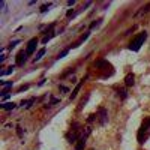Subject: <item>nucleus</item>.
I'll use <instances>...</instances> for the list:
<instances>
[{
	"instance_id": "1",
	"label": "nucleus",
	"mask_w": 150,
	"mask_h": 150,
	"mask_svg": "<svg viewBox=\"0 0 150 150\" xmlns=\"http://www.w3.org/2000/svg\"><path fill=\"white\" fill-rule=\"evenodd\" d=\"M149 137H150V117L143 120L141 126L138 129V134H137V140H138L140 144H144L149 140Z\"/></svg>"
},
{
	"instance_id": "2",
	"label": "nucleus",
	"mask_w": 150,
	"mask_h": 150,
	"mask_svg": "<svg viewBox=\"0 0 150 150\" xmlns=\"http://www.w3.org/2000/svg\"><path fill=\"white\" fill-rule=\"evenodd\" d=\"M147 39V32H141V33H138L134 39L131 41V44H129V50L131 51H140V48H141V45L144 44V41Z\"/></svg>"
},
{
	"instance_id": "3",
	"label": "nucleus",
	"mask_w": 150,
	"mask_h": 150,
	"mask_svg": "<svg viewBox=\"0 0 150 150\" xmlns=\"http://www.w3.org/2000/svg\"><path fill=\"white\" fill-rule=\"evenodd\" d=\"M98 122H99L101 126H105V125L108 123V111L102 107L98 110Z\"/></svg>"
},
{
	"instance_id": "4",
	"label": "nucleus",
	"mask_w": 150,
	"mask_h": 150,
	"mask_svg": "<svg viewBox=\"0 0 150 150\" xmlns=\"http://www.w3.org/2000/svg\"><path fill=\"white\" fill-rule=\"evenodd\" d=\"M66 138H68V141L69 143H77L80 138H81V135H80V131H69L68 134H66Z\"/></svg>"
},
{
	"instance_id": "5",
	"label": "nucleus",
	"mask_w": 150,
	"mask_h": 150,
	"mask_svg": "<svg viewBox=\"0 0 150 150\" xmlns=\"http://www.w3.org/2000/svg\"><path fill=\"white\" fill-rule=\"evenodd\" d=\"M149 12H150V3H146L144 6H141L138 11L135 12V15H134V17H135V18H141V17L147 15Z\"/></svg>"
},
{
	"instance_id": "6",
	"label": "nucleus",
	"mask_w": 150,
	"mask_h": 150,
	"mask_svg": "<svg viewBox=\"0 0 150 150\" xmlns=\"http://www.w3.org/2000/svg\"><path fill=\"white\" fill-rule=\"evenodd\" d=\"M26 60H27V53L26 51H20L17 54V59H15V65L17 66H23L24 63H26Z\"/></svg>"
},
{
	"instance_id": "7",
	"label": "nucleus",
	"mask_w": 150,
	"mask_h": 150,
	"mask_svg": "<svg viewBox=\"0 0 150 150\" xmlns=\"http://www.w3.org/2000/svg\"><path fill=\"white\" fill-rule=\"evenodd\" d=\"M36 45H38V39H36V38H33V39H30V41H29V44H27V50H26L27 56L33 54V51L36 50Z\"/></svg>"
},
{
	"instance_id": "8",
	"label": "nucleus",
	"mask_w": 150,
	"mask_h": 150,
	"mask_svg": "<svg viewBox=\"0 0 150 150\" xmlns=\"http://www.w3.org/2000/svg\"><path fill=\"white\" fill-rule=\"evenodd\" d=\"M84 80H87V77L86 78H83L77 86H75V89H74V92L71 93V96H69V99H71V101H72V99H75V98H77V95H78V92H80V89H81V86H83V83H84Z\"/></svg>"
},
{
	"instance_id": "9",
	"label": "nucleus",
	"mask_w": 150,
	"mask_h": 150,
	"mask_svg": "<svg viewBox=\"0 0 150 150\" xmlns=\"http://www.w3.org/2000/svg\"><path fill=\"white\" fill-rule=\"evenodd\" d=\"M125 84H126L128 87H132V86L135 84V75H134L132 72H129L126 77H125Z\"/></svg>"
},
{
	"instance_id": "10",
	"label": "nucleus",
	"mask_w": 150,
	"mask_h": 150,
	"mask_svg": "<svg viewBox=\"0 0 150 150\" xmlns=\"http://www.w3.org/2000/svg\"><path fill=\"white\" fill-rule=\"evenodd\" d=\"M17 104L14 102H3V104H0V108L5 110V111H11V110H15Z\"/></svg>"
},
{
	"instance_id": "11",
	"label": "nucleus",
	"mask_w": 150,
	"mask_h": 150,
	"mask_svg": "<svg viewBox=\"0 0 150 150\" xmlns=\"http://www.w3.org/2000/svg\"><path fill=\"white\" fill-rule=\"evenodd\" d=\"M35 102H36V99H35V98H30V99H26V101H21L20 105H21L23 108H30L32 104H35Z\"/></svg>"
},
{
	"instance_id": "12",
	"label": "nucleus",
	"mask_w": 150,
	"mask_h": 150,
	"mask_svg": "<svg viewBox=\"0 0 150 150\" xmlns=\"http://www.w3.org/2000/svg\"><path fill=\"white\" fill-rule=\"evenodd\" d=\"M84 147H86V138H80L75 143V150H84Z\"/></svg>"
},
{
	"instance_id": "13",
	"label": "nucleus",
	"mask_w": 150,
	"mask_h": 150,
	"mask_svg": "<svg viewBox=\"0 0 150 150\" xmlns=\"http://www.w3.org/2000/svg\"><path fill=\"white\" fill-rule=\"evenodd\" d=\"M95 66L96 68H111V65L108 63L107 60H98L96 63H95Z\"/></svg>"
},
{
	"instance_id": "14",
	"label": "nucleus",
	"mask_w": 150,
	"mask_h": 150,
	"mask_svg": "<svg viewBox=\"0 0 150 150\" xmlns=\"http://www.w3.org/2000/svg\"><path fill=\"white\" fill-rule=\"evenodd\" d=\"M45 53H47V50H45V48H41V50H39V51H38V54H36V57L33 59V62H35V63H36V62H39V60H41V59L44 57V54H45Z\"/></svg>"
},
{
	"instance_id": "15",
	"label": "nucleus",
	"mask_w": 150,
	"mask_h": 150,
	"mask_svg": "<svg viewBox=\"0 0 150 150\" xmlns=\"http://www.w3.org/2000/svg\"><path fill=\"white\" fill-rule=\"evenodd\" d=\"M89 35H90L89 32H87V33H84V35L80 38V41H78V42H75V44L72 45V48H77V47H80V44H81V42H84V41L87 39V38H89Z\"/></svg>"
},
{
	"instance_id": "16",
	"label": "nucleus",
	"mask_w": 150,
	"mask_h": 150,
	"mask_svg": "<svg viewBox=\"0 0 150 150\" xmlns=\"http://www.w3.org/2000/svg\"><path fill=\"white\" fill-rule=\"evenodd\" d=\"M117 95H119V98H120V99H123V101L128 98V92L125 90V89H119V90H117Z\"/></svg>"
},
{
	"instance_id": "17",
	"label": "nucleus",
	"mask_w": 150,
	"mask_h": 150,
	"mask_svg": "<svg viewBox=\"0 0 150 150\" xmlns=\"http://www.w3.org/2000/svg\"><path fill=\"white\" fill-rule=\"evenodd\" d=\"M14 71H15V66L12 65V66H9V68H8V71H2V72H0V75H2V77H5V75H11Z\"/></svg>"
},
{
	"instance_id": "18",
	"label": "nucleus",
	"mask_w": 150,
	"mask_h": 150,
	"mask_svg": "<svg viewBox=\"0 0 150 150\" xmlns=\"http://www.w3.org/2000/svg\"><path fill=\"white\" fill-rule=\"evenodd\" d=\"M54 36H56V32H53L51 35H45V36L42 38V41H41V42H42V44H47V42L51 39V38H54Z\"/></svg>"
},
{
	"instance_id": "19",
	"label": "nucleus",
	"mask_w": 150,
	"mask_h": 150,
	"mask_svg": "<svg viewBox=\"0 0 150 150\" xmlns=\"http://www.w3.org/2000/svg\"><path fill=\"white\" fill-rule=\"evenodd\" d=\"M0 86L5 87V89H12V86H14V84H12L11 81H0Z\"/></svg>"
},
{
	"instance_id": "20",
	"label": "nucleus",
	"mask_w": 150,
	"mask_h": 150,
	"mask_svg": "<svg viewBox=\"0 0 150 150\" xmlns=\"http://www.w3.org/2000/svg\"><path fill=\"white\" fill-rule=\"evenodd\" d=\"M90 134H92V128H90V126H87V128H86V131H84V132H83V135H81V138H87V137H89Z\"/></svg>"
},
{
	"instance_id": "21",
	"label": "nucleus",
	"mask_w": 150,
	"mask_h": 150,
	"mask_svg": "<svg viewBox=\"0 0 150 150\" xmlns=\"http://www.w3.org/2000/svg\"><path fill=\"white\" fill-rule=\"evenodd\" d=\"M51 6H53V3H45L44 6H41V14H45V12L51 8Z\"/></svg>"
},
{
	"instance_id": "22",
	"label": "nucleus",
	"mask_w": 150,
	"mask_h": 150,
	"mask_svg": "<svg viewBox=\"0 0 150 150\" xmlns=\"http://www.w3.org/2000/svg\"><path fill=\"white\" fill-rule=\"evenodd\" d=\"M101 21H102V20H96V21H93V23L90 24V29H92V30H93V29H96V27L99 26V24H101Z\"/></svg>"
},
{
	"instance_id": "23",
	"label": "nucleus",
	"mask_w": 150,
	"mask_h": 150,
	"mask_svg": "<svg viewBox=\"0 0 150 150\" xmlns=\"http://www.w3.org/2000/svg\"><path fill=\"white\" fill-rule=\"evenodd\" d=\"M98 119V114H90L89 117H87V123H92V122H95Z\"/></svg>"
},
{
	"instance_id": "24",
	"label": "nucleus",
	"mask_w": 150,
	"mask_h": 150,
	"mask_svg": "<svg viewBox=\"0 0 150 150\" xmlns=\"http://www.w3.org/2000/svg\"><path fill=\"white\" fill-rule=\"evenodd\" d=\"M27 89H29V84H23V86H20V87H18V90H17V92H18V93H21V92L27 90Z\"/></svg>"
},
{
	"instance_id": "25",
	"label": "nucleus",
	"mask_w": 150,
	"mask_h": 150,
	"mask_svg": "<svg viewBox=\"0 0 150 150\" xmlns=\"http://www.w3.org/2000/svg\"><path fill=\"white\" fill-rule=\"evenodd\" d=\"M87 99H89V95H87V96H86V98L83 99V101L80 102V107H78V111H81V110H83V107H84V104L87 102Z\"/></svg>"
},
{
	"instance_id": "26",
	"label": "nucleus",
	"mask_w": 150,
	"mask_h": 150,
	"mask_svg": "<svg viewBox=\"0 0 150 150\" xmlns=\"http://www.w3.org/2000/svg\"><path fill=\"white\" fill-rule=\"evenodd\" d=\"M17 44H20V39H15V41L9 42V47H8V48H9V50H12V48H14V47H15Z\"/></svg>"
},
{
	"instance_id": "27",
	"label": "nucleus",
	"mask_w": 150,
	"mask_h": 150,
	"mask_svg": "<svg viewBox=\"0 0 150 150\" xmlns=\"http://www.w3.org/2000/svg\"><path fill=\"white\" fill-rule=\"evenodd\" d=\"M68 53H69V48H68V50H63V51H62V53H60V54L57 56V59H63V57H65V56H66Z\"/></svg>"
},
{
	"instance_id": "28",
	"label": "nucleus",
	"mask_w": 150,
	"mask_h": 150,
	"mask_svg": "<svg viewBox=\"0 0 150 150\" xmlns=\"http://www.w3.org/2000/svg\"><path fill=\"white\" fill-rule=\"evenodd\" d=\"M17 134H18V137H20V138H23V135H24V129L23 128H17Z\"/></svg>"
},
{
	"instance_id": "29",
	"label": "nucleus",
	"mask_w": 150,
	"mask_h": 150,
	"mask_svg": "<svg viewBox=\"0 0 150 150\" xmlns=\"http://www.w3.org/2000/svg\"><path fill=\"white\" fill-rule=\"evenodd\" d=\"M59 90H60L62 93H68V92H69V89H68V87H65V86H59Z\"/></svg>"
},
{
	"instance_id": "30",
	"label": "nucleus",
	"mask_w": 150,
	"mask_h": 150,
	"mask_svg": "<svg viewBox=\"0 0 150 150\" xmlns=\"http://www.w3.org/2000/svg\"><path fill=\"white\" fill-rule=\"evenodd\" d=\"M74 15H75V11H74V9H69V11L66 12V17H68V18H71V17H74Z\"/></svg>"
},
{
	"instance_id": "31",
	"label": "nucleus",
	"mask_w": 150,
	"mask_h": 150,
	"mask_svg": "<svg viewBox=\"0 0 150 150\" xmlns=\"http://www.w3.org/2000/svg\"><path fill=\"white\" fill-rule=\"evenodd\" d=\"M53 29H54V24H50V26H48V27L45 29V32H44V33H48V32H51ZM51 33H53V32H51Z\"/></svg>"
},
{
	"instance_id": "32",
	"label": "nucleus",
	"mask_w": 150,
	"mask_h": 150,
	"mask_svg": "<svg viewBox=\"0 0 150 150\" xmlns=\"http://www.w3.org/2000/svg\"><path fill=\"white\" fill-rule=\"evenodd\" d=\"M66 5H68V6H74V5H75V0H68Z\"/></svg>"
},
{
	"instance_id": "33",
	"label": "nucleus",
	"mask_w": 150,
	"mask_h": 150,
	"mask_svg": "<svg viewBox=\"0 0 150 150\" xmlns=\"http://www.w3.org/2000/svg\"><path fill=\"white\" fill-rule=\"evenodd\" d=\"M135 29H137V26H134V27H132V29H129V30H128V32H126V33H125V35H131V33H132V32H134V30H135Z\"/></svg>"
},
{
	"instance_id": "34",
	"label": "nucleus",
	"mask_w": 150,
	"mask_h": 150,
	"mask_svg": "<svg viewBox=\"0 0 150 150\" xmlns=\"http://www.w3.org/2000/svg\"><path fill=\"white\" fill-rule=\"evenodd\" d=\"M5 128H6V129H11V128H14V125H12V123H8V125H5Z\"/></svg>"
},
{
	"instance_id": "35",
	"label": "nucleus",
	"mask_w": 150,
	"mask_h": 150,
	"mask_svg": "<svg viewBox=\"0 0 150 150\" xmlns=\"http://www.w3.org/2000/svg\"><path fill=\"white\" fill-rule=\"evenodd\" d=\"M45 81H47L45 78H44V80H41V81H39V84H38V86H44V84H45Z\"/></svg>"
}]
</instances>
